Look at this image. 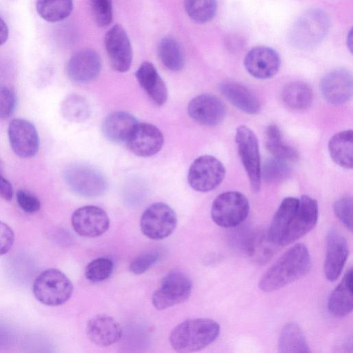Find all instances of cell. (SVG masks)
I'll return each instance as SVG.
<instances>
[{"mask_svg": "<svg viewBox=\"0 0 353 353\" xmlns=\"http://www.w3.org/2000/svg\"><path fill=\"white\" fill-rule=\"evenodd\" d=\"M278 349L281 353L310 352L304 333L296 323H289L283 327L279 337Z\"/></svg>", "mask_w": 353, "mask_h": 353, "instance_id": "cell-30", "label": "cell"}, {"mask_svg": "<svg viewBox=\"0 0 353 353\" xmlns=\"http://www.w3.org/2000/svg\"><path fill=\"white\" fill-rule=\"evenodd\" d=\"M299 200L294 197H286L276 211L268 233L271 240L280 246L283 238L295 214Z\"/></svg>", "mask_w": 353, "mask_h": 353, "instance_id": "cell-26", "label": "cell"}, {"mask_svg": "<svg viewBox=\"0 0 353 353\" xmlns=\"http://www.w3.org/2000/svg\"><path fill=\"white\" fill-rule=\"evenodd\" d=\"M71 223L74 230L84 237L101 236L110 226L107 213L94 205H85L77 209L72 215Z\"/></svg>", "mask_w": 353, "mask_h": 353, "instance_id": "cell-15", "label": "cell"}, {"mask_svg": "<svg viewBox=\"0 0 353 353\" xmlns=\"http://www.w3.org/2000/svg\"><path fill=\"white\" fill-rule=\"evenodd\" d=\"M235 141L251 189L257 192L261 188V164L256 137L248 127L241 125L236 129Z\"/></svg>", "mask_w": 353, "mask_h": 353, "instance_id": "cell-6", "label": "cell"}, {"mask_svg": "<svg viewBox=\"0 0 353 353\" xmlns=\"http://www.w3.org/2000/svg\"><path fill=\"white\" fill-rule=\"evenodd\" d=\"M328 150L332 159L339 166L352 169L353 165V132L346 130L335 134L330 140Z\"/></svg>", "mask_w": 353, "mask_h": 353, "instance_id": "cell-27", "label": "cell"}, {"mask_svg": "<svg viewBox=\"0 0 353 353\" xmlns=\"http://www.w3.org/2000/svg\"><path fill=\"white\" fill-rule=\"evenodd\" d=\"M310 268L311 259L307 247L296 243L263 274L259 288L266 292L277 290L306 274Z\"/></svg>", "mask_w": 353, "mask_h": 353, "instance_id": "cell-1", "label": "cell"}, {"mask_svg": "<svg viewBox=\"0 0 353 353\" xmlns=\"http://www.w3.org/2000/svg\"><path fill=\"white\" fill-rule=\"evenodd\" d=\"M220 332L219 325L212 319L197 318L177 325L170 334L172 348L179 352H192L213 343Z\"/></svg>", "mask_w": 353, "mask_h": 353, "instance_id": "cell-2", "label": "cell"}, {"mask_svg": "<svg viewBox=\"0 0 353 353\" xmlns=\"http://www.w3.org/2000/svg\"><path fill=\"white\" fill-rule=\"evenodd\" d=\"M225 170L222 163L211 155H202L191 164L188 181L192 189L207 192L215 189L223 180Z\"/></svg>", "mask_w": 353, "mask_h": 353, "instance_id": "cell-10", "label": "cell"}, {"mask_svg": "<svg viewBox=\"0 0 353 353\" xmlns=\"http://www.w3.org/2000/svg\"><path fill=\"white\" fill-rule=\"evenodd\" d=\"M105 48L112 68L119 72H127L132 61V49L125 29L119 24L106 33Z\"/></svg>", "mask_w": 353, "mask_h": 353, "instance_id": "cell-11", "label": "cell"}, {"mask_svg": "<svg viewBox=\"0 0 353 353\" xmlns=\"http://www.w3.org/2000/svg\"><path fill=\"white\" fill-rule=\"evenodd\" d=\"M86 334L94 344L107 347L120 340L122 329L120 324L112 317L105 314H98L88 321Z\"/></svg>", "mask_w": 353, "mask_h": 353, "instance_id": "cell-21", "label": "cell"}, {"mask_svg": "<svg viewBox=\"0 0 353 353\" xmlns=\"http://www.w3.org/2000/svg\"><path fill=\"white\" fill-rule=\"evenodd\" d=\"M101 69L100 57L92 49L78 51L70 58L66 65L68 77L78 83L93 81L99 76Z\"/></svg>", "mask_w": 353, "mask_h": 353, "instance_id": "cell-17", "label": "cell"}, {"mask_svg": "<svg viewBox=\"0 0 353 353\" xmlns=\"http://www.w3.org/2000/svg\"><path fill=\"white\" fill-rule=\"evenodd\" d=\"M222 94L236 108L250 114H257L261 104L255 94L246 86L230 81L219 84Z\"/></svg>", "mask_w": 353, "mask_h": 353, "instance_id": "cell-23", "label": "cell"}, {"mask_svg": "<svg viewBox=\"0 0 353 353\" xmlns=\"http://www.w3.org/2000/svg\"><path fill=\"white\" fill-rule=\"evenodd\" d=\"M335 215L343 225L350 232L352 231V199L344 196L337 199L333 205Z\"/></svg>", "mask_w": 353, "mask_h": 353, "instance_id": "cell-40", "label": "cell"}, {"mask_svg": "<svg viewBox=\"0 0 353 353\" xmlns=\"http://www.w3.org/2000/svg\"><path fill=\"white\" fill-rule=\"evenodd\" d=\"M14 241L12 229L0 221V256L6 254L12 248Z\"/></svg>", "mask_w": 353, "mask_h": 353, "instance_id": "cell-43", "label": "cell"}, {"mask_svg": "<svg viewBox=\"0 0 353 353\" xmlns=\"http://www.w3.org/2000/svg\"><path fill=\"white\" fill-rule=\"evenodd\" d=\"M16 200L21 209L27 213H34L40 210L41 203L38 198L25 190L17 192Z\"/></svg>", "mask_w": 353, "mask_h": 353, "instance_id": "cell-42", "label": "cell"}, {"mask_svg": "<svg viewBox=\"0 0 353 353\" xmlns=\"http://www.w3.org/2000/svg\"><path fill=\"white\" fill-rule=\"evenodd\" d=\"M270 238L268 230H256L245 241V250L249 257L257 263H266L278 247Z\"/></svg>", "mask_w": 353, "mask_h": 353, "instance_id": "cell-28", "label": "cell"}, {"mask_svg": "<svg viewBox=\"0 0 353 353\" xmlns=\"http://www.w3.org/2000/svg\"><path fill=\"white\" fill-rule=\"evenodd\" d=\"M73 8L72 0H37L36 9L39 15L50 23L66 19Z\"/></svg>", "mask_w": 353, "mask_h": 353, "instance_id": "cell-33", "label": "cell"}, {"mask_svg": "<svg viewBox=\"0 0 353 353\" xmlns=\"http://www.w3.org/2000/svg\"><path fill=\"white\" fill-rule=\"evenodd\" d=\"M249 202L242 193L229 191L219 194L213 201L211 217L222 228H233L241 223L248 216Z\"/></svg>", "mask_w": 353, "mask_h": 353, "instance_id": "cell-5", "label": "cell"}, {"mask_svg": "<svg viewBox=\"0 0 353 353\" xmlns=\"http://www.w3.org/2000/svg\"><path fill=\"white\" fill-rule=\"evenodd\" d=\"M138 123L131 114L117 111L110 114L102 123L104 136L114 143L125 141L130 132Z\"/></svg>", "mask_w": 353, "mask_h": 353, "instance_id": "cell-25", "label": "cell"}, {"mask_svg": "<svg viewBox=\"0 0 353 353\" xmlns=\"http://www.w3.org/2000/svg\"><path fill=\"white\" fill-rule=\"evenodd\" d=\"M17 98L14 92L5 85H0V119H6L15 110Z\"/></svg>", "mask_w": 353, "mask_h": 353, "instance_id": "cell-41", "label": "cell"}, {"mask_svg": "<svg viewBox=\"0 0 353 353\" xmlns=\"http://www.w3.org/2000/svg\"><path fill=\"white\" fill-rule=\"evenodd\" d=\"M330 28V19L319 9L303 13L294 23L290 32L293 45L301 48H312L325 37Z\"/></svg>", "mask_w": 353, "mask_h": 353, "instance_id": "cell-4", "label": "cell"}, {"mask_svg": "<svg viewBox=\"0 0 353 353\" xmlns=\"http://www.w3.org/2000/svg\"><path fill=\"white\" fill-rule=\"evenodd\" d=\"M188 113L196 122L214 126L220 123L225 115V107L216 97L202 94L194 97L188 103Z\"/></svg>", "mask_w": 353, "mask_h": 353, "instance_id": "cell-20", "label": "cell"}, {"mask_svg": "<svg viewBox=\"0 0 353 353\" xmlns=\"http://www.w3.org/2000/svg\"><path fill=\"white\" fill-rule=\"evenodd\" d=\"M349 254L347 241L336 230L330 229L326 235L324 274L330 281L341 275Z\"/></svg>", "mask_w": 353, "mask_h": 353, "instance_id": "cell-19", "label": "cell"}, {"mask_svg": "<svg viewBox=\"0 0 353 353\" xmlns=\"http://www.w3.org/2000/svg\"><path fill=\"white\" fill-rule=\"evenodd\" d=\"M266 148L273 157L288 163L295 162L299 159L297 151L282 141L279 128L275 124H270L265 131Z\"/></svg>", "mask_w": 353, "mask_h": 353, "instance_id": "cell-31", "label": "cell"}, {"mask_svg": "<svg viewBox=\"0 0 353 353\" xmlns=\"http://www.w3.org/2000/svg\"><path fill=\"white\" fill-rule=\"evenodd\" d=\"M284 105L292 110L308 108L313 101L311 88L303 81H293L287 84L281 94Z\"/></svg>", "mask_w": 353, "mask_h": 353, "instance_id": "cell-29", "label": "cell"}, {"mask_svg": "<svg viewBox=\"0 0 353 353\" xmlns=\"http://www.w3.org/2000/svg\"><path fill=\"white\" fill-rule=\"evenodd\" d=\"M184 8L194 21L206 23L212 20L217 10L216 0H184Z\"/></svg>", "mask_w": 353, "mask_h": 353, "instance_id": "cell-35", "label": "cell"}, {"mask_svg": "<svg viewBox=\"0 0 353 353\" xmlns=\"http://www.w3.org/2000/svg\"><path fill=\"white\" fill-rule=\"evenodd\" d=\"M94 19L100 27L108 26L112 20L111 0H90Z\"/></svg>", "mask_w": 353, "mask_h": 353, "instance_id": "cell-38", "label": "cell"}, {"mask_svg": "<svg viewBox=\"0 0 353 353\" xmlns=\"http://www.w3.org/2000/svg\"><path fill=\"white\" fill-rule=\"evenodd\" d=\"M177 217L168 205L158 202L150 205L141 215L140 227L143 234L153 240L169 236L175 230Z\"/></svg>", "mask_w": 353, "mask_h": 353, "instance_id": "cell-8", "label": "cell"}, {"mask_svg": "<svg viewBox=\"0 0 353 353\" xmlns=\"http://www.w3.org/2000/svg\"><path fill=\"white\" fill-rule=\"evenodd\" d=\"M159 258V251L145 252L132 259L130 264V270L134 274H141L153 266Z\"/></svg>", "mask_w": 353, "mask_h": 353, "instance_id": "cell-39", "label": "cell"}, {"mask_svg": "<svg viewBox=\"0 0 353 353\" xmlns=\"http://www.w3.org/2000/svg\"><path fill=\"white\" fill-rule=\"evenodd\" d=\"M280 65L279 54L268 46L253 48L244 59V66L248 72L259 79L272 77L278 72Z\"/></svg>", "mask_w": 353, "mask_h": 353, "instance_id": "cell-18", "label": "cell"}, {"mask_svg": "<svg viewBox=\"0 0 353 353\" xmlns=\"http://www.w3.org/2000/svg\"><path fill=\"white\" fill-rule=\"evenodd\" d=\"M158 55L164 66L171 71H179L184 66L183 52L174 38L168 37L161 39L158 46Z\"/></svg>", "mask_w": 353, "mask_h": 353, "instance_id": "cell-32", "label": "cell"}, {"mask_svg": "<svg viewBox=\"0 0 353 353\" xmlns=\"http://www.w3.org/2000/svg\"><path fill=\"white\" fill-rule=\"evenodd\" d=\"M9 30L7 24L0 17V46L3 44L8 39Z\"/></svg>", "mask_w": 353, "mask_h": 353, "instance_id": "cell-45", "label": "cell"}, {"mask_svg": "<svg viewBox=\"0 0 353 353\" xmlns=\"http://www.w3.org/2000/svg\"><path fill=\"white\" fill-rule=\"evenodd\" d=\"M290 172L288 162L273 157L267 160L261 166V179L268 183H278L286 179Z\"/></svg>", "mask_w": 353, "mask_h": 353, "instance_id": "cell-36", "label": "cell"}, {"mask_svg": "<svg viewBox=\"0 0 353 353\" xmlns=\"http://www.w3.org/2000/svg\"><path fill=\"white\" fill-rule=\"evenodd\" d=\"M61 113L64 119L73 123L85 121L90 114L87 101L77 94H71L62 101Z\"/></svg>", "mask_w": 353, "mask_h": 353, "instance_id": "cell-34", "label": "cell"}, {"mask_svg": "<svg viewBox=\"0 0 353 353\" xmlns=\"http://www.w3.org/2000/svg\"><path fill=\"white\" fill-rule=\"evenodd\" d=\"M352 309V270L350 269L331 293L327 310L332 316L342 318L350 314Z\"/></svg>", "mask_w": 353, "mask_h": 353, "instance_id": "cell-24", "label": "cell"}, {"mask_svg": "<svg viewBox=\"0 0 353 353\" xmlns=\"http://www.w3.org/2000/svg\"><path fill=\"white\" fill-rule=\"evenodd\" d=\"M8 138L14 152L21 158H31L37 154L39 138L34 125L28 120L15 119L8 126Z\"/></svg>", "mask_w": 353, "mask_h": 353, "instance_id": "cell-13", "label": "cell"}, {"mask_svg": "<svg viewBox=\"0 0 353 353\" xmlns=\"http://www.w3.org/2000/svg\"><path fill=\"white\" fill-rule=\"evenodd\" d=\"M163 142L161 130L148 123H137L125 140L126 146L131 152L143 157L157 154Z\"/></svg>", "mask_w": 353, "mask_h": 353, "instance_id": "cell-12", "label": "cell"}, {"mask_svg": "<svg viewBox=\"0 0 353 353\" xmlns=\"http://www.w3.org/2000/svg\"><path fill=\"white\" fill-rule=\"evenodd\" d=\"M63 175L68 187L83 196H98L107 189L105 176L98 170L88 165H70L65 169Z\"/></svg>", "mask_w": 353, "mask_h": 353, "instance_id": "cell-9", "label": "cell"}, {"mask_svg": "<svg viewBox=\"0 0 353 353\" xmlns=\"http://www.w3.org/2000/svg\"><path fill=\"white\" fill-rule=\"evenodd\" d=\"M135 76L141 87L156 105L161 106L166 102V85L152 63H142L137 69Z\"/></svg>", "mask_w": 353, "mask_h": 353, "instance_id": "cell-22", "label": "cell"}, {"mask_svg": "<svg viewBox=\"0 0 353 353\" xmlns=\"http://www.w3.org/2000/svg\"><path fill=\"white\" fill-rule=\"evenodd\" d=\"M35 298L48 306L65 303L73 292V285L68 276L55 268L45 270L35 279L33 288Z\"/></svg>", "mask_w": 353, "mask_h": 353, "instance_id": "cell-3", "label": "cell"}, {"mask_svg": "<svg viewBox=\"0 0 353 353\" xmlns=\"http://www.w3.org/2000/svg\"><path fill=\"white\" fill-rule=\"evenodd\" d=\"M13 196V188L11 183L0 174V197L10 201Z\"/></svg>", "mask_w": 353, "mask_h": 353, "instance_id": "cell-44", "label": "cell"}, {"mask_svg": "<svg viewBox=\"0 0 353 353\" xmlns=\"http://www.w3.org/2000/svg\"><path fill=\"white\" fill-rule=\"evenodd\" d=\"M113 262L108 258L99 257L90 261L85 271L88 280L100 282L108 279L113 271Z\"/></svg>", "mask_w": 353, "mask_h": 353, "instance_id": "cell-37", "label": "cell"}, {"mask_svg": "<svg viewBox=\"0 0 353 353\" xmlns=\"http://www.w3.org/2000/svg\"><path fill=\"white\" fill-rule=\"evenodd\" d=\"M299 206L289 225L281 245H286L302 237L316 225L318 204L315 199L303 195L299 199Z\"/></svg>", "mask_w": 353, "mask_h": 353, "instance_id": "cell-14", "label": "cell"}, {"mask_svg": "<svg viewBox=\"0 0 353 353\" xmlns=\"http://www.w3.org/2000/svg\"><path fill=\"white\" fill-rule=\"evenodd\" d=\"M192 283L190 279L180 271H171L162 279L152 294V303L157 310H165L186 301L190 296Z\"/></svg>", "mask_w": 353, "mask_h": 353, "instance_id": "cell-7", "label": "cell"}, {"mask_svg": "<svg viewBox=\"0 0 353 353\" xmlns=\"http://www.w3.org/2000/svg\"><path fill=\"white\" fill-rule=\"evenodd\" d=\"M352 75L345 68L334 69L321 79L320 89L324 99L330 103L340 105L348 101L352 95Z\"/></svg>", "mask_w": 353, "mask_h": 353, "instance_id": "cell-16", "label": "cell"}]
</instances>
